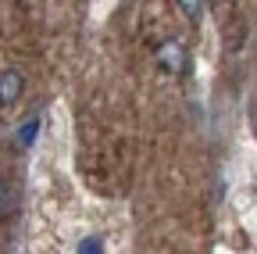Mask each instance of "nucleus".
<instances>
[{
    "label": "nucleus",
    "instance_id": "423d86ee",
    "mask_svg": "<svg viewBox=\"0 0 257 254\" xmlns=\"http://www.w3.org/2000/svg\"><path fill=\"white\" fill-rule=\"evenodd\" d=\"M36 133H40V122H36V118H32V122H25V125H22V143L29 147L32 140H36Z\"/></svg>",
    "mask_w": 257,
    "mask_h": 254
},
{
    "label": "nucleus",
    "instance_id": "7ed1b4c3",
    "mask_svg": "<svg viewBox=\"0 0 257 254\" xmlns=\"http://www.w3.org/2000/svg\"><path fill=\"white\" fill-rule=\"evenodd\" d=\"M18 211V186L11 179H0V222Z\"/></svg>",
    "mask_w": 257,
    "mask_h": 254
},
{
    "label": "nucleus",
    "instance_id": "f257e3e1",
    "mask_svg": "<svg viewBox=\"0 0 257 254\" xmlns=\"http://www.w3.org/2000/svg\"><path fill=\"white\" fill-rule=\"evenodd\" d=\"M157 68L161 72H168V75H182L186 72V47H182V40H165L157 47Z\"/></svg>",
    "mask_w": 257,
    "mask_h": 254
},
{
    "label": "nucleus",
    "instance_id": "20e7f679",
    "mask_svg": "<svg viewBox=\"0 0 257 254\" xmlns=\"http://www.w3.org/2000/svg\"><path fill=\"white\" fill-rule=\"evenodd\" d=\"M75 254H107V250H104V240L100 236H82L75 243Z\"/></svg>",
    "mask_w": 257,
    "mask_h": 254
},
{
    "label": "nucleus",
    "instance_id": "f03ea898",
    "mask_svg": "<svg viewBox=\"0 0 257 254\" xmlns=\"http://www.w3.org/2000/svg\"><path fill=\"white\" fill-rule=\"evenodd\" d=\"M25 93V75L18 68H4L0 72V111H11Z\"/></svg>",
    "mask_w": 257,
    "mask_h": 254
},
{
    "label": "nucleus",
    "instance_id": "39448f33",
    "mask_svg": "<svg viewBox=\"0 0 257 254\" xmlns=\"http://www.w3.org/2000/svg\"><path fill=\"white\" fill-rule=\"evenodd\" d=\"M179 8L186 18H200V8H204V0H179Z\"/></svg>",
    "mask_w": 257,
    "mask_h": 254
}]
</instances>
